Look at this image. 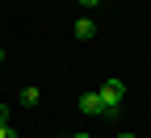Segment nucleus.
I'll return each mask as SVG.
<instances>
[{
	"label": "nucleus",
	"instance_id": "1",
	"mask_svg": "<svg viewBox=\"0 0 151 138\" xmlns=\"http://www.w3.org/2000/svg\"><path fill=\"white\" fill-rule=\"evenodd\" d=\"M101 101L109 105V117H113V113L122 109V101H126V84H122V80H105V84H101Z\"/></svg>",
	"mask_w": 151,
	"mask_h": 138
},
{
	"label": "nucleus",
	"instance_id": "2",
	"mask_svg": "<svg viewBox=\"0 0 151 138\" xmlns=\"http://www.w3.org/2000/svg\"><path fill=\"white\" fill-rule=\"evenodd\" d=\"M80 113H101V117H109V105L101 101V92H84V96H80Z\"/></svg>",
	"mask_w": 151,
	"mask_h": 138
},
{
	"label": "nucleus",
	"instance_id": "3",
	"mask_svg": "<svg viewBox=\"0 0 151 138\" xmlns=\"http://www.w3.org/2000/svg\"><path fill=\"white\" fill-rule=\"evenodd\" d=\"M76 38H97V25H92V17H80V21H76Z\"/></svg>",
	"mask_w": 151,
	"mask_h": 138
},
{
	"label": "nucleus",
	"instance_id": "4",
	"mask_svg": "<svg viewBox=\"0 0 151 138\" xmlns=\"http://www.w3.org/2000/svg\"><path fill=\"white\" fill-rule=\"evenodd\" d=\"M38 101H42V92H38L34 84H29V88H21V105H25V109H29V105H38Z\"/></svg>",
	"mask_w": 151,
	"mask_h": 138
},
{
	"label": "nucleus",
	"instance_id": "5",
	"mask_svg": "<svg viewBox=\"0 0 151 138\" xmlns=\"http://www.w3.org/2000/svg\"><path fill=\"white\" fill-rule=\"evenodd\" d=\"M0 138H17V130L13 126H0Z\"/></svg>",
	"mask_w": 151,
	"mask_h": 138
},
{
	"label": "nucleus",
	"instance_id": "6",
	"mask_svg": "<svg viewBox=\"0 0 151 138\" xmlns=\"http://www.w3.org/2000/svg\"><path fill=\"white\" fill-rule=\"evenodd\" d=\"M0 126H9V109L4 105H0Z\"/></svg>",
	"mask_w": 151,
	"mask_h": 138
},
{
	"label": "nucleus",
	"instance_id": "7",
	"mask_svg": "<svg viewBox=\"0 0 151 138\" xmlns=\"http://www.w3.org/2000/svg\"><path fill=\"white\" fill-rule=\"evenodd\" d=\"M80 4H84V9H97V4H101V0H80Z\"/></svg>",
	"mask_w": 151,
	"mask_h": 138
},
{
	"label": "nucleus",
	"instance_id": "8",
	"mask_svg": "<svg viewBox=\"0 0 151 138\" xmlns=\"http://www.w3.org/2000/svg\"><path fill=\"white\" fill-rule=\"evenodd\" d=\"M71 138H92V134H71Z\"/></svg>",
	"mask_w": 151,
	"mask_h": 138
},
{
	"label": "nucleus",
	"instance_id": "9",
	"mask_svg": "<svg viewBox=\"0 0 151 138\" xmlns=\"http://www.w3.org/2000/svg\"><path fill=\"white\" fill-rule=\"evenodd\" d=\"M118 138H134V134H118Z\"/></svg>",
	"mask_w": 151,
	"mask_h": 138
},
{
	"label": "nucleus",
	"instance_id": "10",
	"mask_svg": "<svg viewBox=\"0 0 151 138\" xmlns=\"http://www.w3.org/2000/svg\"><path fill=\"white\" fill-rule=\"evenodd\" d=\"M0 63H4V50H0Z\"/></svg>",
	"mask_w": 151,
	"mask_h": 138
}]
</instances>
